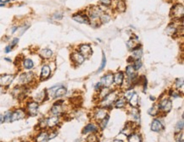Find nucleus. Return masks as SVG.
Returning <instances> with one entry per match:
<instances>
[{
  "mask_svg": "<svg viewBox=\"0 0 184 142\" xmlns=\"http://www.w3.org/2000/svg\"><path fill=\"white\" fill-rule=\"evenodd\" d=\"M36 76L35 74L33 71H28V72H23L20 74L17 79V86H28L33 84L35 81Z\"/></svg>",
  "mask_w": 184,
  "mask_h": 142,
  "instance_id": "1",
  "label": "nucleus"
},
{
  "mask_svg": "<svg viewBox=\"0 0 184 142\" xmlns=\"http://www.w3.org/2000/svg\"><path fill=\"white\" fill-rule=\"evenodd\" d=\"M66 88L64 87L61 85L59 86H55L53 87L49 88V90H47V93H48V97H51V98H59L65 96L66 94Z\"/></svg>",
  "mask_w": 184,
  "mask_h": 142,
  "instance_id": "2",
  "label": "nucleus"
},
{
  "mask_svg": "<svg viewBox=\"0 0 184 142\" xmlns=\"http://www.w3.org/2000/svg\"><path fill=\"white\" fill-rule=\"evenodd\" d=\"M118 99V93L117 91H112L110 94H108L106 97H103L101 101V106L102 107H108L110 106L113 103L116 102V101Z\"/></svg>",
  "mask_w": 184,
  "mask_h": 142,
  "instance_id": "3",
  "label": "nucleus"
},
{
  "mask_svg": "<svg viewBox=\"0 0 184 142\" xmlns=\"http://www.w3.org/2000/svg\"><path fill=\"white\" fill-rule=\"evenodd\" d=\"M39 103L35 101H30L26 103V112L27 115L32 117H35L38 114Z\"/></svg>",
  "mask_w": 184,
  "mask_h": 142,
  "instance_id": "4",
  "label": "nucleus"
},
{
  "mask_svg": "<svg viewBox=\"0 0 184 142\" xmlns=\"http://www.w3.org/2000/svg\"><path fill=\"white\" fill-rule=\"evenodd\" d=\"M15 75L13 74H0V86L3 88H8L12 82L15 81Z\"/></svg>",
  "mask_w": 184,
  "mask_h": 142,
  "instance_id": "5",
  "label": "nucleus"
},
{
  "mask_svg": "<svg viewBox=\"0 0 184 142\" xmlns=\"http://www.w3.org/2000/svg\"><path fill=\"white\" fill-rule=\"evenodd\" d=\"M171 15L173 19H180L183 18V5L182 3H176L171 8Z\"/></svg>",
  "mask_w": 184,
  "mask_h": 142,
  "instance_id": "6",
  "label": "nucleus"
},
{
  "mask_svg": "<svg viewBox=\"0 0 184 142\" xmlns=\"http://www.w3.org/2000/svg\"><path fill=\"white\" fill-rule=\"evenodd\" d=\"M157 106H158L159 111H161L164 113H168V112L171 111V107H172V102L170 99L165 98Z\"/></svg>",
  "mask_w": 184,
  "mask_h": 142,
  "instance_id": "7",
  "label": "nucleus"
},
{
  "mask_svg": "<svg viewBox=\"0 0 184 142\" xmlns=\"http://www.w3.org/2000/svg\"><path fill=\"white\" fill-rule=\"evenodd\" d=\"M26 110L23 108H17L12 112V117H11V122L18 121V120L23 119L26 117Z\"/></svg>",
  "mask_w": 184,
  "mask_h": 142,
  "instance_id": "8",
  "label": "nucleus"
},
{
  "mask_svg": "<svg viewBox=\"0 0 184 142\" xmlns=\"http://www.w3.org/2000/svg\"><path fill=\"white\" fill-rule=\"evenodd\" d=\"M52 74V69L50 65L44 64L41 68V72H40V81H45L47 79L50 77Z\"/></svg>",
  "mask_w": 184,
  "mask_h": 142,
  "instance_id": "9",
  "label": "nucleus"
},
{
  "mask_svg": "<svg viewBox=\"0 0 184 142\" xmlns=\"http://www.w3.org/2000/svg\"><path fill=\"white\" fill-rule=\"evenodd\" d=\"M102 14L103 12L99 7L94 6L91 8L90 10H88V18L92 20H96V19H99Z\"/></svg>",
  "mask_w": 184,
  "mask_h": 142,
  "instance_id": "10",
  "label": "nucleus"
},
{
  "mask_svg": "<svg viewBox=\"0 0 184 142\" xmlns=\"http://www.w3.org/2000/svg\"><path fill=\"white\" fill-rule=\"evenodd\" d=\"M45 119L47 128L51 129H55V127L59 123V121H60L59 116H54V115H52L49 118H45Z\"/></svg>",
  "mask_w": 184,
  "mask_h": 142,
  "instance_id": "11",
  "label": "nucleus"
},
{
  "mask_svg": "<svg viewBox=\"0 0 184 142\" xmlns=\"http://www.w3.org/2000/svg\"><path fill=\"white\" fill-rule=\"evenodd\" d=\"M102 86L103 87H110L114 83V74L111 73L106 74L105 75H103L100 81Z\"/></svg>",
  "mask_w": 184,
  "mask_h": 142,
  "instance_id": "12",
  "label": "nucleus"
},
{
  "mask_svg": "<svg viewBox=\"0 0 184 142\" xmlns=\"http://www.w3.org/2000/svg\"><path fill=\"white\" fill-rule=\"evenodd\" d=\"M72 18L77 22L81 23V24H90V19L88 18L87 15H84V14H76L72 16Z\"/></svg>",
  "mask_w": 184,
  "mask_h": 142,
  "instance_id": "13",
  "label": "nucleus"
},
{
  "mask_svg": "<svg viewBox=\"0 0 184 142\" xmlns=\"http://www.w3.org/2000/svg\"><path fill=\"white\" fill-rule=\"evenodd\" d=\"M79 52L84 56V58H89L93 54V50L91 47L87 44H82L79 47Z\"/></svg>",
  "mask_w": 184,
  "mask_h": 142,
  "instance_id": "14",
  "label": "nucleus"
},
{
  "mask_svg": "<svg viewBox=\"0 0 184 142\" xmlns=\"http://www.w3.org/2000/svg\"><path fill=\"white\" fill-rule=\"evenodd\" d=\"M71 58L72 62L76 65H80L85 61V58L82 54H81L79 52H75L71 55Z\"/></svg>",
  "mask_w": 184,
  "mask_h": 142,
  "instance_id": "15",
  "label": "nucleus"
},
{
  "mask_svg": "<svg viewBox=\"0 0 184 142\" xmlns=\"http://www.w3.org/2000/svg\"><path fill=\"white\" fill-rule=\"evenodd\" d=\"M107 115H108L107 114V111L103 107H102V108H98L95 111V113H94V118H95V119L97 120L98 122L102 121Z\"/></svg>",
  "mask_w": 184,
  "mask_h": 142,
  "instance_id": "16",
  "label": "nucleus"
},
{
  "mask_svg": "<svg viewBox=\"0 0 184 142\" xmlns=\"http://www.w3.org/2000/svg\"><path fill=\"white\" fill-rule=\"evenodd\" d=\"M63 105L64 104H61V105L54 104L51 107V109H50V113L54 116H60L62 113H64V108H63L64 106Z\"/></svg>",
  "mask_w": 184,
  "mask_h": 142,
  "instance_id": "17",
  "label": "nucleus"
},
{
  "mask_svg": "<svg viewBox=\"0 0 184 142\" xmlns=\"http://www.w3.org/2000/svg\"><path fill=\"white\" fill-rule=\"evenodd\" d=\"M49 98L48 97V93H47V90H42L37 94H36V96L34 97V101L37 102H42L45 100H47Z\"/></svg>",
  "mask_w": 184,
  "mask_h": 142,
  "instance_id": "18",
  "label": "nucleus"
},
{
  "mask_svg": "<svg viewBox=\"0 0 184 142\" xmlns=\"http://www.w3.org/2000/svg\"><path fill=\"white\" fill-rule=\"evenodd\" d=\"M39 56H40V58L44 59V60H49L53 56V51L49 48H43L42 50H40Z\"/></svg>",
  "mask_w": 184,
  "mask_h": 142,
  "instance_id": "19",
  "label": "nucleus"
},
{
  "mask_svg": "<svg viewBox=\"0 0 184 142\" xmlns=\"http://www.w3.org/2000/svg\"><path fill=\"white\" fill-rule=\"evenodd\" d=\"M49 140V132L48 131H41L36 136V142H48Z\"/></svg>",
  "mask_w": 184,
  "mask_h": 142,
  "instance_id": "20",
  "label": "nucleus"
},
{
  "mask_svg": "<svg viewBox=\"0 0 184 142\" xmlns=\"http://www.w3.org/2000/svg\"><path fill=\"white\" fill-rule=\"evenodd\" d=\"M22 67L26 70H31L35 67V64H34V62L32 58H26L23 59Z\"/></svg>",
  "mask_w": 184,
  "mask_h": 142,
  "instance_id": "21",
  "label": "nucleus"
},
{
  "mask_svg": "<svg viewBox=\"0 0 184 142\" xmlns=\"http://www.w3.org/2000/svg\"><path fill=\"white\" fill-rule=\"evenodd\" d=\"M164 128V126L161 123V122L158 119H154L151 123V130L154 132H160Z\"/></svg>",
  "mask_w": 184,
  "mask_h": 142,
  "instance_id": "22",
  "label": "nucleus"
},
{
  "mask_svg": "<svg viewBox=\"0 0 184 142\" xmlns=\"http://www.w3.org/2000/svg\"><path fill=\"white\" fill-rule=\"evenodd\" d=\"M99 130V127L94 123H88L85 126V128L82 129V134H87V133H96Z\"/></svg>",
  "mask_w": 184,
  "mask_h": 142,
  "instance_id": "23",
  "label": "nucleus"
},
{
  "mask_svg": "<svg viewBox=\"0 0 184 142\" xmlns=\"http://www.w3.org/2000/svg\"><path fill=\"white\" fill-rule=\"evenodd\" d=\"M135 128V123L134 122H128L125 126V129L122 130L123 134H125L126 136H129L131 134L133 133V129Z\"/></svg>",
  "mask_w": 184,
  "mask_h": 142,
  "instance_id": "24",
  "label": "nucleus"
},
{
  "mask_svg": "<svg viewBox=\"0 0 184 142\" xmlns=\"http://www.w3.org/2000/svg\"><path fill=\"white\" fill-rule=\"evenodd\" d=\"M124 81V74L121 71L117 72L116 74L114 75V82L117 85V86H121Z\"/></svg>",
  "mask_w": 184,
  "mask_h": 142,
  "instance_id": "25",
  "label": "nucleus"
},
{
  "mask_svg": "<svg viewBox=\"0 0 184 142\" xmlns=\"http://www.w3.org/2000/svg\"><path fill=\"white\" fill-rule=\"evenodd\" d=\"M130 115L133 118V119L134 121L138 122L140 120V113H139L138 109L137 107H133L132 109L130 110Z\"/></svg>",
  "mask_w": 184,
  "mask_h": 142,
  "instance_id": "26",
  "label": "nucleus"
},
{
  "mask_svg": "<svg viewBox=\"0 0 184 142\" xmlns=\"http://www.w3.org/2000/svg\"><path fill=\"white\" fill-rule=\"evenodd\" d=\"M177 31L178 29L175 26L174 24H172V23H171L169 26H167V28H166V30H165V32H166V34L169 36H173L176 34V33H177Z\"/></svg>",
  "mask_w": 184,
  "mask_h": 142,
  "instance_id": "27",
  "label": "nucleus"
},
{
  "mask_svg": "<svg viewBox=\"0 0 184 142\" xmlns=\"http://www.w3.org/2000/svg\"><path fill=\"white\" fill-rule=\"evenodd\" d=\"M132 56H133V59L134 60H138L140 58H142V51L141 48H138L137 49H133V53H132Z\"/></svg>",
  "mask_w": 184,
  "mask_h": 142,
  "instance_id": "28",
  "label": "nucleus"
},
{
  "mask_svg": "<svg viewBox=\"0 0 184 142\" xmlns=\"http://www.w3.org/2000/svg\"><path fill=\"white\" fill-rule=\"evenodd\" d=\"M138 102H139V98H138V94L134 93L132 96V97L129 99V102L130 105L133 106V107H137L138 106Z\"/></svg>",
  "mask_w": 184,
  "mask_h": 142,
  "instance_id": "29",
  "label": "nucleus"
},
{
  "mask_svg": "<svg viewBox=\"0 0 184 142\" xmlns=\"http://www.w3.org/2000/svg\"><path fill=\"white\" fill-rule=\"evenodd\" d=\"M142 141V137L138 134L133 133L128 136V142H141Z\"/></svg>",
  "mask_w": 184,
  "mask_h": 142,
  "instance_id": "30",
  "label": "nucleus"
},
{
  "mask_svg": "<svg viewBox=\"0 0 184 142\" xmlns=\"http://www.w3.org/2000/svg\"><path fill=\"white\" fill-rule=\"evenodd\" d=\"M126 45H127V48H128L133 50L134 48H136L137 46L138 45V38H131L129 41L127 42Z\"/></svg>",
  "mask_w": 184,
  "mask_h": 142,
  "instance_id": "31",
  "label": "nucleus"
},
{
  "mask_svg": "<svg viewBox=\"0 0 184 142\" xmlns=\"http://www.w3.org/2000/svg\"><path fill=\"white\" fill-rule=\"evenodd\" d=\"M116 106L117 108H121V107H124V106L126 105V100L124 98V97H120L119 99H117L116 101V103H115Z\"/></svg>",
  "mask_w": 184,
  "mask_h": 142,
  "instance_id": "32",
  "label": "nucleus"
},
{
  "mask_svg": "<svg viewBox=\"0 0 184 142\" xmlns=\"http://www.w3.org/2000/svg\"><path fill=\"white\" fill-rule=\"evenodd\" d=\"M99 92V98L102 100L103 97H105L108 94L110 93V90L109 87H103L102 88Z\"/></svg>",
  "mask_w": 184,
  "mask_h": 142,
  "instance_id": "33",
  "label": "nucleus"
},
{
  "mask_svg": "<svg viewBox=\"0 0 184 142\" xmlns=\"http://www.w3.org/2000/svg\"><path fill=\"white\" fill-rule=\"evenodd\" d=\"M116 9L120 12H124L126 10V3L123 0H118L116 3Z\"/></svg>",
  "mask_w": 184,
  "mask_h": 142,
  "instance_id": "34",
  "label": "nucleus"
},
{
  "mask_svg": "<svg viewBox=\"0 0 184 142\" xmlns=\"http://www.w3.org/2000/svg\"><path fill=\"white\" fill-rule=\"evenodd\" d=\"M110 15H108V14H102L101 15V16L99 17V19H100L101 23H103V24H106V23L110 22Z\"/></svg>",
  "mask_w": 184,
  "mask_h": 142,
  "instance_id": "35",
  "label": "nucleus"
},
{
  "mask_svg": "<svg viewBox=\"0 0 184 142\" xmlns=\"http://www.w3.org/2000/svg\"><path fill=\"white\" fill-rule=\"evenodd\" d=\"M11 117H12V111H7L3 114V121L6 123H10L11 122Z\"/></svg>",
  "mask_w": 184,
  "mask_h": 142,
  "instance_id": "36",
  "label": "nucleus"
},
{
  "mask_svg": "<svg viewBox=\"0 0 184 142\" xmlns=\"http://www.w3.org/2000/svg\"><path fill=\"white\" fill-rule=\"evenodd\" d=\"M159 108L158 106H152L151 108L149 110V114H150L151 116H155V115H157L159 113Z\"/></svg>",
  "mask_w": 184,
  "mask_h": 142,
  "instance_id": "37",
  "label": "nucleus"
},
{
  "mask_svg": "<svg viewBox=\"0 0 184 142\" xmlns=\"http://www.w3.org/2000/svg\"><path fill=\"white\" fill-rule=\"evenodd\" d=\"M102 54H103V57H102V62H101V65L99 69V72H100L101 70H103V69L105 68V65H106V57H105V54H104V52H102Z\"/></svg>",
  "mask_w": 184,
  "mask_h": 142,
  "instance_id": "38",
  "label": "nucleus"
},
{
  "mask_svg": "<svg viewBox=\"0 0 184 142\" xmlns=\"http://www.w3.org/2000/svg\"><path fill=\"white\" fill-rule=\"evenodd\" d=\"M175 85H176V87L177 89H181L182 86H183V78H178L176 80V82H175Z\"/></svg>",
  "mask_w": 184,
  "mask_h": 142,
  "instance_id": "39",
  "label": "nucleus"
},
{
  "mask_svg": "<svg viewBox=\"0 0 184 142\" xmlns=\"http://www.w3.org/2000/svg\"><path fill=\"white\" fill-rule=\"evenodd\" d=\"M183 129V119H181V121H179L177 123V126H176V131L177 133L181 132L182 130Z\"/></svg>",
  "mask_w": 184,
  "mask_h": 142,
  "instance_id": "40",
  "label": "nucleus"
},
{
  "mask_svg": "<svg viewBox=\"0 0 184 142\" xmlns=\"http://www.w3.org/2000/svg\"><path fill=\"white\" fill-rule=\"evenodd\" d=\"M87 142H98V137L95 134H91L90 136L87 138Z\"/></svg>",
  "mask_w": 184,
  "mask_h": 142,
  "instance_id": "41",
  "label": "nucleus"
},
{
  "mask_svg": "<svg viewBox=\"0 0 184 142\" xmlns=\"http://www.w3.org/2000/svg\"><path fill=\"white\" fill-rule=\"evenodd\" d=\"M133 68L135 69V70H138L139 69H141V67H142V62H141L140 59H138V60H135L134 63H133Z\"/></svg>",
  "mask_w": 184,
  "mask_h": 142,
  "instance_id": "42",
  "label": "nucleus"
},
{
  "mask_svg": "<svg viewBox=\"0 0 184 142\" xmlns=\"http://www.w3.org/2000/svg\"><path fill=\"white\" fill-rule=\"evenodd\" d=\"M109 119H110V116L109 115H107L104 119H103L102 121H100L99 123H100V126L102 127V128H105L107 126V123H108V122H109Z\"/></svg>",
  "mask_w": 184,
  "mask_h": 142,
  "instance_id": "43",
  "label": "nucleus"
},
{
  "mask_svg": "<svg viewBox=\"0 0 184 142\" xmlns=\"http://www.w3.org/2000/svg\"><path fill=\"white\" fill-rule=\"evenodd\" d=\"M52 18L55 19V20H60L63 18V14L60 13V12H56V13L53 15Z\"/></svg>",
  "mask_w": 184,
  "mask_h": 142,
  "instance_id": "44",
  "label": "nucleus"
},
{
  "mask_svg": "<svg viewBox=\"0 0 184 142\" xmlns=\"http://www.w3.org/2000/svg\"><path fill=\"white\" fill-rule=\"evenodd\" d=\"M134 93H135V92H134L133 90H127V91L125 92V97H124V98H125L126 100H129Z\"/></svg>",
  "mask_w": 184,
  "mask_h": 142,
  "instance_id": "45",
  "label": "nucleus"
},
{
  "mask_svg": "<svg viewBox=\"0 0 184 142\" xmlns=\"http://www.w3.org/2000/svg\"><path fill=\"white\" fill-rule=\"evenodd\" d=\"M18 42H19V38H18V37H15V38L11 41L10 45L11 46V48H14L18 44Z\"/></svg>",
  "mask_w": 184,
  "mask_h": 142,
  "instance_id": "46",
  "label": "nucleus"
},
{
  "mask_svg": "<svg viewBox=\"0 0 184 142\" xmlns=\"http://www.w3.org/2000/svg\"><path fill=\"white\" fill-rule=\"evenodd\" d=\"M99 2L101 3V4H103L105 7L110 6L111 3H112V0H99Z\"/></svg>",
  "mask_w": 184,
  "mask_h": 142,
  "instance_id": "47",
  "label": "nucleus"
},
{
  "mask_svg": "<svg viewBox=\"0 0 184 142\" xmlns=\"http://www.w3.org/2000/svg\"><path fill=\"white\" fill-rule=\"evenodd\" d=\"M177 139H176V141L177 142H183V135H182V133L179 132L177 133Z\"/></svg>",
  "mask_w": 184,
  "mask_h": 142,
  "instance_id": "48",
  "label": "nucleus"
},
{
  "mask_svg": "<svg viewBox=\"0 0 184 142\" xmlns=\"http://www.w3.org/2000/svg\"><path fill=\"white\" fill-rule=\"evenodd\" d=\"M171 97H175V98H177V97H178L179 96H180V92L178 91V90H171Z\"/></svg>",
  "mask_w": 184,
  "mask_h": 142,
  "instance_id": "49",
  "label": "nucleus"
},
{
  "mask_svg": "<svg viewBox=\"0 0 184 142\" xmlns=\"http://www.w3.org/2000/svg\"><path fill=\"white\" fill-rule=\"evenodd\" d=\"M58 135V132L57 130H53L51 133L49 132V140H52L53 138H55V136Z\"/></svg>",
  "mask_w": 184,
  "mask_h": 142,
  "instance_id": "50",
  "label": "nucleus"
},
{
  "mask_svg": "<svg viewBox=\"0 0 184 142\" xmlns=\"http://www.w3.org/2000/svg\"><path fill=\"white\" fill-rule=\"evenodd\" d=\"M30 27V25H25V26H23L22 28H20V35H23L24 33L26 32V30L28 29Z\"/></svg>",
  "mask_w": 184,
  "mask_h": 142,
  "instance_id": "51",
  "label": "nucleus"
},
{
  "mask_svg": "<svg viewBox=\"0 0 184 142\" xmlns=\"http://www.w3.org/2000/svg\"><path fill=\"white\" fill-rule=\"evenodd\" d=\"M12 48H11V46L9 44L8 46H6V48H5V49H4V52H5V53H9V52H10L11 51H12Z\"/></svg>",
  "mask_w": 184,
  "mask_h": 142,
  "instance_id": "52",
  "label": "nucleus"
},
{
  "mask_svg": "<svg viewBox=\"0 0 184 142\" xmlns=\"http://www.w3.org/2000/svg\"><path fill=\"white\" fill-rule=\"evenodd\" d=\"M101 87H102V85H101V83L99 82V83H98V84L96 85V86H95V90H96V91H98V90L99 91V90L102 89Z\"/></svg>",
  "mask_w": 184,
  "mask_h": 142,
  "instance_id": "53",
  "label": "nucleus"
},
{
  "mask_svg": "<svg viewBox=\"0 0 184 142\" xmlns=\"http://www.w3.org/2000/svg\"><path fill=\"white\" fill-rule=\"evenodd\" d=\"M19 29V27H18V26H13V27H12V28H11V30H10V31H10V33H11V34H14V33L15 32V31H16L17 30Z\"/></svg>",
  "mask_w": 184,
  "mask_h": 142,
  "instance_id": "54",
  "label": "nucleus"
},
{
  "mask_svg": "<svg viewBox=\"0 0 184 142\" xmlns=\"http://www.w3.org/2000/svg\"><path fill=\"white\" fill-rule=\"evenodd\" d=\"M4 121H3V114H0V125L3 123Z\"/></svg>",
  "mask_w": 184,
  "mask_h": 142,
  "instance_id": "55",
  "label": "nucleus"
},
{
  "mask_svg": "<svg viewBox=\"0 0 184 142\" xmlns=\"http://www.w3.org/2000/svg\"><path fill=\"white\" fill-rule=\"evenodd\" d=\"M3 91H4V88L1 87V86H0V95L3 93Z\"/></svg>",
  "mask_w": 184,
  "mask_h": 142,
  "instance_id": "56",
  "label": "nucleus"
},
{
  "mask_svg": "<svg viewBox=\"0 0 184 142\" xmlns=\"http://www.w3.org/2000/svg\"><path fill=\"white\" fill-rule=\"evenodd\" d=\"M113 142H124L123 140H115Z\"/></svg>",
  "mask_w": 184,
  "mask_h": 142,
  "instance_id": "57",
  "label": "nucleus"
},
{
  "mask_svg": "<svg viewBox=\"0 0 184 142\" xmlns=\"http://www.w3.org/2000/svg\"><path fill=\"white\" fill-rule=\"evenodd\" d=\"M4 59H5V60H6V61L11 62V59H10V58H4Z\"/></svg>",
  "mask_w": 184,
  "mask_h": 142,
  "instance_id": "58",
  "label": "nucleus"
},
{
  "mask_svg": "<svg viewBox=\"0 0 184 142\" xmlns=\"http://www.w3.org/2000/svg\"><path fill=\"white\" fill-rule=\"evenodd\" d=\"M4 5H5V3H0V7H3V6H4Z\"/></svg>",
  "mask_w": 184,
  "mask_h": 142,
  "instance_id": "59",
  "label": "nucleus"
},
{
  "mask_svg": "<svg viewBox=\"0 0 184 142\" xmlns=\"http://www.w3.org/2000/svg\"><path fill=\"white\" fill-rule=\"evenodd\" d=\"M2 1H3V0H0V3H1V2H2Z\"/></svg>",
  "mask_w": 184,
  "mask_h": 142,
  "instance_id": "60",
  "label": "nucleus"
}]
</instances>
